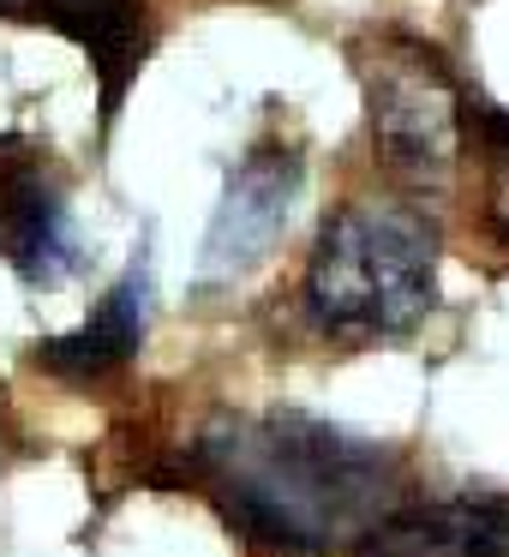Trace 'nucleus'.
Wrapping results in <instances>:
<instances>
[{
  "label": "nucleus",
  "mask_w": 509,
  "mask_h": 557,
  "mask_svg": "<svg viewBox=\"0 0 509 557\" xmlns=\"http://www.w3.org/2000/svg\"><path fill=\"white\" fill-rule=\"evenodd\" d=\"M157 480L204 492L240 540L282 557L348 552L401 504V468L384 444L300 408L222 413Z\"/></svg>",
  "instance_id": "nucleus-1"
},
{
  "label": "nucleus",
  "mask_w": 509,
  "mask_h": 557,
  "mask_svg": "<svg viewBox=\"0 0 509 557\" xmlns=\"http://www.w3.org/2000/svg\"><path fill=\"white\" fill-rule=\"evenodd\" d=\"M437 222L420 205L360 198L324 216L306 258L300 306L324 342H396L437 312Z\"/></svg>",
  "instance_id": "nucleus-2"
},
{
  "label": "nucleus",
  "mask_w": 509,
  "mask_h": 557,
  "mask_svg": "<svg viewBox=\"0 0 509 557\" xmlns=\"http://www.w3.org/2000/svg\"><path fill=\"white\" fill-rule=\"evenodd\" d=\"M365 73V109H372V145L389 174L408 186H444L461 150V90L449 66L420 42H384Z\"/></svg>",
  "instance_id": "nucleus-3"
},
{
  "label": "nucleus",
  "mask_w": 509,
  "mask_h": 557,
  "mask_svg": "<svg viewBox=\"0 0 509 557\" xmlns=\"http://www.w3.org/2000/svg\"><path fill=\"white\" fill-rule=\"evenodd\" d=\"M0 258L30 288H61L78 270V240L66 198L25 138H0Z\"/></svg>",
  "instance_id": "nucleus-4"
},
{
  "label": "nucleus",
  "mask_w": 509,
  "mask_h": 557,
  "mask_svg": "<svg viewBox=\"0 0 509 557\" xmlns=\"http://www.w3.org/2000/svg\"><path fill=\"white\" fill-rule=\"evenodd\" d=\"M294 198H300V157L294 150H252L228 174L222 210L204 240V282H234L264 264V252L288 234Z\"/></svg>",
  "instance_id": "nucleus-5"
},
{
  "label": "nucleus",
  "mask_w": 509,
  "mask_h": 557,
  "mask_svg": "<svg viewBox=\"0 0 509 557\" xmlns=\"http://www.w3.org/2000/svg\"><path fill=\"white\" fill-rule=\"evenodd\" d=\"M0 18L49 25L90 54L102 85V126L121 121L126 85L138 78V66L150 61V42H157L145 0H0Z\"/></svg>",
  "instance_id": "nucleus-6"
},
{
  "label": "nucleus",
  "mask_w": 509,
  "mask_h": 557,
  "mask_svg": "<svg viewBox=\"0 0 509 557\" xmlns=\"http://www.w3.org/2000/svg\"><path fill=\"white\" fill-rule=\"evenodd\" d=\"M353 557H509V497L396 504Z\"/></svg>",
  "instance_id": "nucleus-7"
},
{
  "label": "nucleus",
  "mask_w": 509,
  "mask_h": 557,
  "mask_svg": "<svg viewBox=\"0 0 509 557\" xmlns=\"http://www.w3.org/2000/svg\"><path fill=\"white\" fill-rule=\"evenodd\" d=\"M145 330H150V270L133 264L109 294H102V306L73 330V336L42 342L37 366L54 377H66V384H97V377L121 372V366L133 360Z\"/></svg>",
  "instance_id": "nucleus-8"
},
{
  "label": "nucleus",
  "mask_w": 509,
  "mask_h": 557,
  "mask_svg": "<svg viewBox=\"0 0 509 557\" xmlns=\"http://www.w3.org/2000/svg\"><path fill=\"white\" fill-rule=\"evenodd\" d=\"M492 193H485V228H492V240L509 252V145L492 150Z\"/></svg>",
  "instance_id": "nucleus-9"
}]
</instances>
